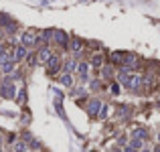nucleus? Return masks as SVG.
Masks as SVG:
<instances>
[{"label": "nucleus", "mask_w": 160, "mask_h": 152, "mask_svg": "<svg viewBox=\"0 0 160 152\" xmlns=\"http://www.w3.org/2000/svg\"><path fill=\"white\" fill-rule=\"evenodd\" d=\"M120 81H122V85H126L128 89H138L140 83L144 81V79H142L140 75H136V73H130L128 67H126V69L120 71Z\"/></svg>", "instance_id": "1"}, {"label": "nucleus", "mask_w": 160, "mask_h": 152, "mask_svg": "<svg viewBox=\"0 0 160 152\" xmlns=\"http://www.w3.org/2000/svg\"><path fill=\"white\" fill-rule=\"evenodd\" d=\"M53 39H55V43L61 45V47H67L69 45V37H67V33H63V31H55V33H53Z\"/></svg>", "instance_id": "2"}, {"label": "nucleus", "mask_w": 160, "mask_h": 152, "mask_svg": "<svg viewBox=\"0 0 160 152\" xmlns=\"http://www.w3.org/2000/svg\"><path fill=\"white\" fill-rule=\"evenodd\" d=\"M0 94L4 95V97H8V99H10V97H14V85L6 79V81L2 83V87H0Z\"/></svg>", "instance_id": "3"}, {"label": "nucleus", "mask_w": 160, "mask_h": 152, "mask_svg": "<svg viewBox=\"0 0 160 152\" xmlns=\"http://www.w3.org/2000/svg\"><path fill=\"white\" fill-rule=\"evenodd\" d=\"M59 63H61V61H59V57H57V55H51V57H49L47 65H49V73H51V75H53V73H57Z\"/></svg>", "instance_id": "4"}, {"label": "nucleus", "mask_w": 160, "mask_h": 152, "mask_svg": "<svg viewBox=\"0 0 160 152\" xmlns=\"http://www.w3.org/2000/svg\"><path fill=\"white\" fill-rule=\"evenodd\" d=\"M34 43H37L34 33H33V31H26V33L23 35V45H24V47H33Z\"/></svg>", "instance_id": "5"}, {"label": "nucleus", "mask_w": 160, "mask_h": 152, "mask_svg": "<svg viewBox=\"0 0 160 152\" xmlns=\"http://www.w3.org/2000/svg\"><path fill=\"white\" fill-rule=\"evenodd\" d=\"M102 110V102L99 99H91L89 105H87V112H89V116H97V112Z\"/></svg>", "instance_id": "6"}, {"label": "nucleus", "mask_w": 160, "mask_h": 152, "mask_svg": "<svg viewBox=\"0 0 160 152\" xmlns=\"http://www.w3.org/2000/svg\"><path fill=\"white\" fill-rule=\"evenodd\" d=\"M49 57H51V51H49V47H43V49H41V53H39V61H41V63H47V61H49Z\"/></svg>", "instance_id": "7"}, {"label": "nucleus", "mask_w": 160, "mask_h": 152, "mask_svg": "<svg viewBox=\"0 0 160 152\" xmlns=\"http://www.w3.org/2000/svg\"><path fill=\"white\" fill-rule=\"evenodd\" d=\"M24 57H28V53H26V47H18L16 49V53H14V59H16V61H20V59H24Z\"/></svg>", "instance_id": "8"}, {"label": "nucleus", "mask_w": 160, "mask_h": 152, "mask_svg": "<svg viewBox=\"0 0 160 152\" xmlns=\"http://www.w3.org/2000/svg\"><path fill=\"white\" fill-rule=\"evenodd\" d=\"M134 138L144 140V138H148V132H146V130H142V128H138V130H134Z\"/></svg>", "instance_id": "9"}, {"label": "nucleus", "mask_w": 160, "mask_h": 152, "mask_svg": "<svg viewBox=\"0 0 160 152\" xmlns=\"http://www.w3.org/2000/svg\"><path fill=\"white\" fill-rule=\"evenodd\" d=\"M61 83H63L65 87H71V83H73V79H71V75H69V73H65V75L61 77Z\"/></svg>", "instance_id": "10"}, {"label": "nucleus", "mask_w": 160, "mask_h": 152, "mask_svg": "<svg viewBox=\"0 0 160 152\" xmlns=\"http://www.w3.org/2000/svg\"><path fill=\"white\" fill-rule=\"evenodd\" d=\"M102 61H103V57H102V55H93L91 65H93V67H102Z\"/></svg>", "instance_id": "11"}, {"label": "nucleus", "mask_w": 160, "mask_h": 152, "mask_svg": "<svg viewBox=\"0 0 160 152\" xmlns=\"http://www.w3.org/2000/svg\"><path fill=\"white\" fill-rule=\"evenodd\" d=\"M71 49H73L75 53H79V51H81V41H79V39H73V43H71Z\"/></svg>", "instance_id": "12"}, {"label": "nucleus", "mask_w": 160, "mask_h": 152, "mask_svg": "<svg viewBox=\"0 0 160 152\" xmlns=\"http://www.w3.org/2000/svg\"><path fill=\"white\" fill-rule=\"evenodd\" d=\"M14 152H26V146H24L23 142H16L14 144Z\"/></svg>", "instance_id": "13"}, {"label": "nucleus", "mask_w": 160, "mask_h": 152, "mask_svg": "<svg viewBox=\"0 0 160 152\" xmlns=\"http://www.w3.org/2000/svg\"><path fill=\"white\" fill-rule=\"evenodd\" d=\"M132 148H134V150L142 148V140H140V138H134V140H132Z\"/></svg>", "instance_id": "14"}, {"label": "nucleus", "mask_w": 160, "mask_h": 152, "mask_svg": "<svg viewBox=\"0 0 160 152\" xmlns=\"http://www.w3.org/2000/svg\"><path fill=\"white\" fill-rule=\"evenodd\" d=\"M103 77H112V73H114V71H112V67H103Z\"/></svg>", "instance_id": "15"}, {"label": "nucleus", "mask_w": 160, "mask_h": 152, "mask_svg": "<svg viewBox=\"0 0 160 152\" xmlns=\"http://www.w3.org/2000/svg\"><path fill=\"white\" fill-rule=\"evenodd\" d=\"M112 94H120V85L118 83H112Z\"/></svg>", "instance_id": "16"}, {"label": "nucleus", "mask_w": 160, "mask_h": 152, "mask_svg": "<svg viewBox=\"0 0 160 152\" xmlns=\"http://www.w3.org/2000/svg\"><path fill=\"white\" fill-rule=\"evenodd\" d=\"M75 65H77L75 61H69V63H67V71H73V69H75Z\"/></svg>", "instance_id": "17"}, {"label": "nucleus", "mask_w": 160, "mask_h": 152, "mask_svg": "<svg viewBox=\"0 0 160 152\" xmlns=\"http://www.w3.org/2000/svg\"><path fill=\"white\" fill-rule=\"evenodd\" d=\"M18 99H20V102H24V99H26V91H24V89L20 91V97H18Z\"/></svg>", "instance_id": "18"}, {"label": "nucleus", "mask_w": 160, "mask_h": 152, "mask_svg": "<svg viewBox=\"0 0 160 152\" xmlns=\"http://www.w3.org/2000/svg\"><path fill=\"white\" fill-rule=\"evenodd\" d=\"M105 116H107V107H103V110H102V114H99V118H105Z\"/></svg>", "instance_id": "19"}, {"label": "nucleus", "mask_w": 160, "mask_h": 152, "mask_svg": "<svg viewBox=\"0 0 160 152\" xmlns=\"http://www.w3.org/2000/svg\"><path fill=\"white\" fill-rule=\"evenodd\" d=\"M142 152H150V150H148V148H142Z\"/></svg>", "instance_id": "20"}, {"label": "nucleus", "mask_w": 160, "mask_h": 152, "mask_svg": "<svg viewBox=\"0 0 160 152\" xmlns=\"http://www.w3.org/2000/svg\"><path fill=\"white\" fill-rule=\"evenodd\" d=\"M158 140H160V134H158Z\"/></svg>", "instance_id": "21"}, {"label": "nucleus", "mask_w": 160, "mask_h": 152, "mask_svg": "<svg viewBox=\"0 0 160 152\" xmlns=\"http://www.w3.org/2000/svg\"><path fill=\"white\" fill-rule=\"evenodd\" d=\"M158 105H160V99H158Z\"/></svg>", "instance_id": "22"}]
</instances>
